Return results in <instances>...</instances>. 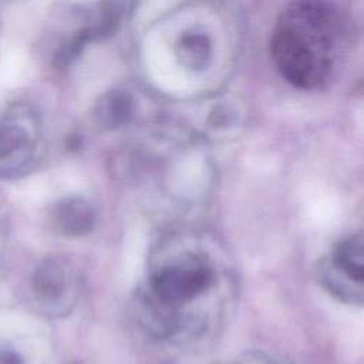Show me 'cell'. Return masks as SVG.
Listing matches in <instances>:
<instances>
[{
    "instance_id": "obj_9",
    "label": "cell",
    "mask_w": 364,
    "mask_h": 364,
    "mask_svg": "<svg viewBox=\"0 0 364 364\" xmlns=\"http://www.w3.org/2000/svg\"><path fill=\"white\" fill-rule=\"evenodd\" d=\"M92 41V34L90 27L80 28L67 41H64L55 51L53 63L57 68L70 67L82 53L85 46Z\"/></svg>"
},
{
    "instance_id": "obj_1",
    "label": "cell",
    "mask_w": 364,
    "mask_h": 364,
    "mask_svg": "<svg viewBox=\"0 0 364 364\" xmlns=\"http://www.w3.org/2000/svg\"><path fill=\"white\" fill-rule=\"evenodd\" d=\"M343 23L338 11L321 1H296L279 16L270 36V55L291 85L313 90L331 74Z\"/></svg>"
},
{
    "instance_id": "obj_7",
    "label": "cell",
    "mask_w": 364,
    "mask_h": 364,
    "mask_svg": "<svg viewBox=\"0 0 364 364\" xmlns=\"http://www.w3.org/2000/svg\"><path fill=\"white\" fill-rule=\"evenodd\" d=\"M132 95L119 88L104 92L95 104V118L105 129H117L125 125L134 114Z\"/></svg>"
},
{
    "instance_id": "obj_5",
    "label": "cell",
    "mask_w": 364,
    "mask_h": 364,
    "mask_svg": "<svg viewBox=\"0 0 364 364\" xmlns=\"http://www.w3.org/2000/svg\"><path fill=\"white\" fill-rule=\"evenodd\" d=\"M210 37L200 30L183 31L175 43V55L182 67L192 73L206 70L212 61Z\"/></svg>"
},
{
    "instance_id": "obj_6",
    "label": "cell",
    "mask_w": 364,
    "mask_h": 364,
    "mask_svg": "<svg viewBox=\"0 0 364 364\" xmlns=\"http://www.w3.org/2000/svg\"><path fill=\"white\" fill-rule=\"evenodd\" d=\"M363 236L360 233L350 235L338 240L333 252L326 256L330 264L348 280L363 284L364 276V255Z\"/></svg>"
},
{
    "instance_id": "obj_4",
    "label": "cell",
    "mask_w": 364,
    "mask_h": 364,
    "mask_svg": "<svg viewBox=\"0 0 364 364\" xmlns=\"http://www.w3.org/2000/svg\"><path fill=\"white\" fill-rule=\"evenodd\" d=\"M51 222L61 235L81 237L95 228L97 213L85 198L65 196L53 206Z\"/></svg>"
},
{
    "instance_id": "obj_11",
    "label": "cell",
    "mask_w": 364,
    "mask_h": 364,
    "mask_svg": "<svg viewBox=\"0 0 364 364\" xmlns=\"http://www.w3.org/2000/svg\"><path fill=\"white\" fill-rule=\"evenodd\" d=\"M236 364H276L274 361H272L270 358H266V357H249V358H243L240 361H237Z\"/></svg>"
},
{
    "instance_id": "obj_3",
    "label": "cell",
    "mask_w": 364,
    "mask_h": 364,
    "mask_svg": "<svg viewBox=\"0 0 364 364\" xmlns=\"http://www.w3.org/2000/svg\"><path fill=\"white\" fill-rule=\"evenodd\" d=\"M71 287L67 264L54 256L41 260L33 276L36 299L47 307H60L65 303Z\"/></svg>"
},
{
    "instance_id": "obj_2",
    "label": "cell",
    "mask_w": 364,
    "mask_h": 364,
    "mask_svg": "<svg viewBox=\"0 0 364 364\" xmlns=\"http://www.w3.org/2000/svg\"><path fill=\"white\" fill-rule=\"evenodd\" d=\"M38 158V122L28 111L0 115V179L28 173Z\"/></svg>"
},
{
    "instance_id": "obj_8",
    "label": "cell",
    "mask_w": 364,
    "mask_h": 364,
    "mask_svg": "<svg viewBox=\"0 0 364 364\" xmlns=\"http://www.w3.org/2000/svg\"><path fill=\"white\" fill-rule=\"evenodd\" d=\"M316 279L317 282L334 297L344 303L361 304L363 303V284H357L343 274H340L324 256L316 263Z\"/></svg>"
},
{
    "instance_id": "obj_10",
    "label": "cell",
    "mask_w": 364,
    "mask_h": 364,
    "mask_svg": "<svg viewBox=\"0 0 364 364\" xmlns=\"http://www.w3.org/2000/svg\"><path fill=\"white\" fill-rule=\"evenodd\" d=\"M0 364H24L21 355L13 348H0Z\"/></svg>"
}]
</instances>
